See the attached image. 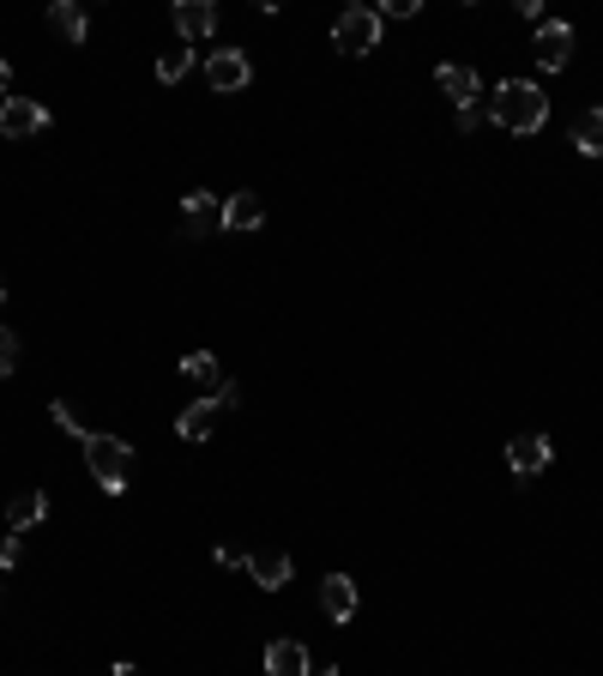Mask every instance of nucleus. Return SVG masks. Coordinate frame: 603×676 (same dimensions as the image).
I'll return each instance as SVG.
<instances>
[{"mask_svg": "<svg viewBox=\"0 0 603 676\" xmlns=\"http://www.w3.org/2000/svg\"><path fill=\"white\" fill-rule=\"evenodd\" d=\"M489 121L507 127V133H543V121H549L543 85H531V79H502V85H495V97H489Z\"/></svg>", "mask_w": 603, "mask_h": 676, "instance_id": "f257e3e1", "label": "nucleus"}, {"mask_svg": "<svg viewBox=\"0 0 603 676\" xmlns=\"http://www.w3.org/2000/svg\"><path fill=\"white\" fill-rule=\"evenodd\" d=\"M85 465H91V478L103 483L109 495H121L127 490V471H133V448H127L121 436H85Z\"/></svg>", "mask_w": 603, "mask_h": 676, "instance_id": "f03ea898", "label": "nucleus"}, {"mask_svg": "<svg viewBox=\"0 0 603 676\" xmlns=\"http://www.w3.org/2000/svg\"><path fill=\"white\" fill-rule=\"evenodd\" d=\"M332 43H338L344 55H368V49H380V12H375V7L338 12V24H332Z\"/></svg>", "mask_w": 603, "mask_h": 676, "instance_id": "7ed1b4c3", "label": "nucleus"}, {"mask_svg": "<svg viewBox=\"0 0 603 676\" xmlns=\"http://www.w3.org/2000/svg\"><path fill=\"white\" fill-rule=\"evenodd\" d=\"M248 79H254V61L241 55V49H212V55H205V85H212V92H248Z\"/></svg>", "mask_w": 603, "mask_h": 676, "instance_id": "20e7f679", "label": "nucleus"}, {"mask_svg": "<svg viewBox=\"0 0 603 676\" xmlns=\"http://www.w3.org/2000/svg\"><path fill=\"white\" fill-rule=\"evenodd\" d=\"M531 55H537V67H543V73H561V67H568V55H573V24L543 19V24H537Z\"/></svg>", "mask_w": 603, "mask_h": 676, "instance_id": "39448f33", "label": "nucleus"}, {"mask_svg": "<svg viewBox=\"0 0 603 676\" xmlns=\"http://www.w3.org/2000/svg\"><path fill=\"white\" fill-rule=\"evenodd\" d=\"M212 229H224V200L200 187V194L182 200V236H187V242H205Z\"/></svg>", "mask_w": 603, "mask_h": 676, "instance_id": "423d86ee", "label": "nucleus"}, {"mask_svg": "<svg viewBox=\"0 0 603 676\" xmlns=\"http://www.w3.org/2000/svg\"><path fill=\"white\" fill-rule=\"evenodd\" d=\"M549 459H556V441H549V436H513V441H507L513 478H543Z\"/></svg>", "mask_w": 603, "mask_h": 676, "instance_id": "0eeeda50", "label": "nucleus"}, {"mask_svg": "<svg viewBox=\"0 0 603 676\" xmlns=\"http://www.w3.org/2000/svg\"><path fill=\"white\" fill-rule=\"evenodd\" d=\"M43 127H49V109L31 104V97H7V104H0V133L7 139H31V133H43Z\"/></svg>", "mask_w": 603, "mask_h": 676, "instance_id": "6e6552de", "label": "nucleus"}, {"mask_svg": "<svg viewBox=\"0 0 603 676\" xmlns=\"http://www.w3.org/2000/svg\"><path fill=\"white\" fill-rule=\"evenodd\" d=\"M434 85L453 97V109H465V104H477V97H483L477 67H465V61H441V67H434Z\"/></svg>", "mask_w": 603, "mask_h": 676, "instance_id": "1a4fd4ad", "label": "nucleus"}, {"mask_svg": "<svg viewBox=\"0 0 603 676\" xmlns=\"http://www.w3.org/2000/svg\"><path fill=\"white\" fill-rule=\"evenodd\" d=\"M356 604H363V592H356L351 573H326V580H320V610H326L332 622H351Z\"/></svg>", "mask_w": 603, "mask_h": 676, "instance_id": "9d476101", "label": "nucleus"}, {"mask_svg": "<svg viewBox=\"0 0 603 676\" xmlns=\"http://www.w3.org/2000/svg\"><path fill=\"white\" fill-rule=\"evenodd\" d=\"M241 568H248V580L260 586V592H284L290 586V556L284 550H254Z\"/></svg>", "mask_w": 603, "mask_h": 676, "instance_id": "9b49d317", "label": "nucleus"}, {"mask_svg": "<svg viewBox=\"0 0 603 676\" xmlns=\"http://www.w3.org/2000/svg\"><path fill=\"white\" fill-rule=\"evenodd\" d=\"M175 31H182V43H205L217 31V7L212 0H182L175 7Z\"/></svg>", "mask_w": 603, "mask_h": 676, "instance_id": "f8f14e48", "label": "nucleus"}, {"mask_svg": "<svg viewBox=\"0 0 603 676\" xmlns=\"http://www.w3.org/2000/svg\"><path fill=\"white\" fill-rule=\"evenodd\" d=\"M260 224H266L260 194H229V200H224V229H229V236H254Z\"/></svg>", "mask_w": 603, "mask_h": 676, "instance_id": "ddd939ff", "label": "nucleus"}, {"mask_svg": "<svg viewBox=\"0 0 603 676\" xmlns=\"http://www.w3.org/2000/svg\"><path fill=\"white\" fill-rule=\"evenodd\" d=\"M43 514H49V495H43V490H19V495L7 502V526H12V532L43 526Z\"/></svg>", "mask_w": 603, "mask_h": 676, "instance_id": "4468645a", "label": "nucleus"}, {"mask_svg": "<svg viewBox=\"0 0 603 676\" xmlns=\"http://www.w3.org/2000/svg\"><path fill=\"white\" fill-rule=\"evenodd\" d=\"M266 676H308V646L302 641H272L266 646Z\"/></svg>", "mask_w": 603, "mask_h": 676, "instance_id": "2eb2a0df", "label": "nucleus"}, {"mask_svg": "<svg viewBox=\"0 0 603 676\" xmlns=\"http://www.w3.org/2000/svg\"><path fill=\"white\" fill-rule=\"evenodd\" d=\"M212 423H217V399L205 393V399H194L182 417H175V436H182V441H205V436H212Z\"/></svg>", "mask_w": 603, "mask_h": 676, "instance_id": "dca6fc26", "label": "nucleus"}, {"mask_svg": "<svg viewBox=\"0 0 603 676\" xmlns=\"http://www.w3.org/2000/svg\"><path fill=\"white\" fill-rule=\"evenodd\" d=\"M49 31H55L61 43H85V7L79 0H55V7H49Z\"/></svg>", "mask_w": 603, "mask_h": 676, "instance_id": "f3484780", "label": "nucleus"}, {"mask_svg": "<svg viewBox=\"0 0 603 676\" xmlns=\"http://www.w3.org/2000/svg\"><path fill=\"white\" fill-rule=\"evenodd\" d=\"M573 151H580V158H603V109L573 115Z\"/></svg>", "mask_w": 603, "mask_h": 676, "instance_id": "a211bd4d", "label": "nucleus"}, {"mask_svg": "<svg viewBox=\"0 0 603 676\" xmlns=\"http://www.w3.org/2000/svg\"><path fill=\"white\" fill-rule=\"evenodd\" d=\"M182 375L194 380V387H212V393H217V380H224V375H217V356H212V351H194V356H182Z\"/></svg>", "mask_w": 603, "mask_h": 676, "instance_id": "6ab92c4d", "label": "nucleus"}, {"mask_svg": "<svg viewBox=\"0 0 603 676\" xmlns=\"http://www.w3.org/2000/svg\"><path fill=\"white\" fill-rule=\"evenodd\" d=\"M187 67H194V49H163V55H158V79L163 85H175V79H187Z\"/></svg>", "mask_w": 603, "mask_h": 676, "instance_id": "aec40b11", "label": "nucleus"}, {"mask_svg": "<svg viewBox=\"0 0 603 676\" xmlns=\"http://www.w3.org/2000/svg\"><path fill=\"white\" fill-rule=\"evenodd\" d=\"M49 417H55V423H61V429H67V436H79V441H85V436H91V429H85V423H79V411H73V405H61V399H55V405H49Z\"/></svg>", "mask_w": 603, "mask_h": 676, "instance_id": "412c9836", "label": "nucleus"}, {"mask_svg": "<svg viewBox=\"0 0 603 676\" xmlns=\"http://www.w3.org/2000/svg\"><path fill=\"white\" fill-rule=\"evenodd\" d=\"M19 368V339H12V326H0V375H12Z\"/></svg>", "mask_w": 603, "mask_h": 676, "instance_id": "4be33fe9", "label": "nucleus"}, {"mask_svg": "<svg viewBox=\"0 0 603 676\" xmlns=\"http://www.w3.org/2000/svg\"><path fill=\"white\" fill-rule=\"evenodd\" d=\"M483 121H489V109H483V104H465V109H459V133H477Z\"/></svg>", "mask_w": 603, "mask_h": 676, "instance_id": "5701e85b", "label": "nucleus"}, {"mask_svg": "<svg viewBox=\"0 0 603 676\" xmlns=\"http://www.w3.org/2000/svg\"><path fill=\"white\" fill-rule=\"evenodd\" d=\"M212 399H217V411H236V405H241V387H236V380H217Z\"/></svg>", "mask_w": 603, "mask_h": 676, "instance_id": "b1692460", "label": "nucleus"}, {"mask_svg": "<svg viewBox=\"0 0 603 676\" xmlns=\"http://www.w3.org/2000/svg\"><path fill=\"white\" fill-rule=\"evenodd\" d=\"M380 24H387V19H410V12H417V0H380Z\"/></svg>", "mask_w": 603, "mask_h": 676, "instance_id": "393cba45", "label": "nucleus"}, {"mask_svg": "<svg viewBox=\"0 0 603 676\" xmlns=\"http://www.w3.org/2000/svg\"><path fill=\"white\" fill-rule=\"evenodd\" d=\"M19 556H24V544H19V532H12V538L0 544V568H19Z\"/></svg>", "mask_w": 603, "mask_h": 676, "instance_id": "a878e982", "label": "nucleus"}, {"mask_svg": "<svg viewBox=\"0 0 603 676\" xmlns=\"http://www.w3.org/2000/svg\"><path fill=\"white\" fill-rule=\"evenodd\" d=\"M212 562H217V568H241V562H248V556H236V550H229V544H217V550H212Z\"/></svg>", "mask_w": 603, "mask_h": 676, "instance_id": "bb28decb", "label": "nucleus"}, {"mask_svg": "<svg viewBox=\"0 0 603 676\" xmlns=\"http://www.w3.org/2000/svg\"><path fill=\"white\" fill-rule=\"evenodd\" d=\"M12 97V73H7V61H0V104Z\"/></svg>", "mask_w": 603, "mask_h": 676, "instance_id": "cd10ccee", "label": "nucleus"}, {"mask_svg": "<svg viewBox=\"0 0 603 676\" xmlns=\"http://www.w3.org/2000/svg\"><path fill=\"white\" fill-rule=\"evenodd\" d=\"M109 676H146V670H139V665H115Z\"/></svg>", "mask_w": 603, "mask_h": 676, "instance_id": "c85d7f7f", "label": "nucleus"}, {"mask_svg": "<svg viewBox=\"0 0 603 676\" xmlns=\"http://www.w3.org/2000/svg\"><path fill=\"white\" fill-rule=\"evenodd\" d=\"M0 297H7V285H0Z\"/></svg>", "mask_w": 603, "mask_h": 676, "instance_id": "c756f323", "label": "nucleus"}]
</instances>
